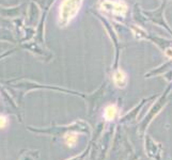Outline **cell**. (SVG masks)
I'll return each mask as SVG.
<instances>
[{
    "label": "cell",
    "instance_id": "cell-2",
    "mask_svg": "<svg viewBox=\"0 0 172 160\" xmlns=\"http://www.w3.org/2000/svg\"><path fill=\"white\" fill-rule=\"evenodd\" d=\"M98 6L102 11L119 16H124L127 13L128 9L126 2L122 0H101Z\"/></svg>",
    "mask_w": 172,
    "mask_h": 160
},
{
    "label": "cell",
    "instance_id": "cell-7",
    "mask_svg": "<svg viewBox=\"0 0 172 160\" xmlns=\"http://www.w3.org/2000/svg\"><path fill=\"white\" fill-rule=\"evenodd\" d=\"M165 53H166V56L168 57V58L172 59V48H168V49L165 51Z\"/></svg>",
    "mask_w": 172,
    "mask_h": 160
},
{
    "label": "cell",
    "instance_id": "cell-4",
    "mask_svg": "<svg viewBox=\"0 0 172 160\" xmlns=\"http://www.w3.org/2000/svg\"><path fill=\"white\" fill-rule=\"evenodd\" d=\"M117 113H118V109L114 105H109L105 108L104 111V118L107 121H112L114 120V118L117 116Z\"/></svg>",
    "mask_w": 172,
    "mask_h": 160
},
{
    "label": "cell",
    "instance_id": "cell-1",
    "mask_svg": "<svg viewBox=\"0 0 172 160\" xmlns=\"http://www.w3.org/2000/svg\"><path fill=\"white\" fill-rule=\"evenodd\" d=\"M83 0H63L59 10L60 26H66L70 24L78 14L82 6Z\"/></svg>",
    "mask_w": 172,
    "mask_h": 160
},
{
    "label": "cell",
    "instance_id": "cell-5",
    "mask_svg": "<svg viewBox=\"0 0 172 160\" xmlns=\"http://www.w3.org/2000/svg\"><path fill=\"white\" fill-rule=\"evenodd\" d=\"M77 140H78V137L76 133H68L64 137V141H65L66 145L70 146V147H73L76 144Z\"/></svg>",
    "mask_w": 172,
    "mask_h": 160
},
{
    "label": "cell",
    "instance_id": "cell-3",
    "mask_svg": "<svg viewBox=\"0 0 172 160\" xmlns=\"http://www.w3.org/2000/svg\"><path fill=\"white\" fill-rule=\"evenodd\" d=\"M113 82L118 88H125V86L127 84V76L122 69H118L117 72H114L113 74Z\"/></svg>",
    "mask_w": 172,
    "mask_h": 160
},
{
    "label": "cell",
    "instance_id": "cell-6",
    "mask_svg": "<svg viewBox=\"0 0 172 160\" xmlns=\"http://www.w3.org/2000/svg\"><path fill=\"white\" fill-rule=\"evenodd\" d=\"M6 126H8V119L6 116L0 115V129H3Z\"/></svg>",
    "mask_w": 172,
    "mask_h": 160
}]
</instances>
